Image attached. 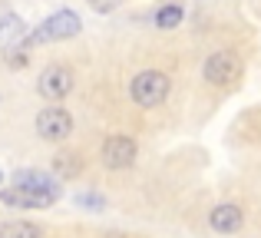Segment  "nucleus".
<instances>
[{"instance_id":"obj_1","label":"nucleus","mask_w":261,"mask_h":238,"mask_svg":"<svg viewBox=\"0 0 261 238\" xmlns=\"http://www.w3.org/2000/svg\"><path fill=\"white\" fill-rule=\"evenodd\" d=\"M129 96H133L139 106L152 110V106H159L162 99L169 96V76H166V73H159V70L136 73L133 83H129Z\"/></svg>"},{"instance_id":"obj_2","label":"nucleus","mask_w":261,"mask_h":238,"mask_svg":"<svg viewBox=\"0 0 261 238\" xmlns=\"http://www.w3.org/2000/svg\"><path fill=\"white\" fill-rule=\"evenodd\" d=\"M80 17L73 10H57L53 17H46L43 23L37 27V30L27 37V43H53V40H66V37H76L80 33Z\"/></svg>"},{"instance_id":"obj_3","label":"nucleus","mask_w":261,"mask_h":238,"mask_svg":"<svg viewBox=\"0 0 261 238\" xmlns=\"http://www.w3.org/2000/svg\"><path fill=\"white\" fill-rule=\"evenodd\" d=\"M37 133H40V139H46V142H63L66 136L73 133V116L63 106H46L37 116Z\"/></svg>"},{"instance_id":"obj_4","label":"nucleus","mask_w":261,"mask_h":238,"mask_svg":"<svg viewBox=\"0 0 261 238\" xmlns=\"http://www.w3.org/2000/svg\"><path fill=\"white\" fill-rule=\"evenodd\" d=\"M60 199V186L57 189H23V186H13L0 192V202L4 205H17V208H46Z\"/></svg>"},{"instance_id":"obj_5","label":"nucleus","mask_w":261,"mask_h":238,"mask_svg":"<svg viewBox=\"0 0 261 238\" xmlns=\"http://www.w3.org/2000/svg\"><path fill=\"white\" fill-rule=\"evenodd\" d=\"M136 152H139V146H136V139H129V136H109L106 142H102V166L106 169H129L136 162Z\"/></svg>"},{"instance_id":"obj_6","label":"nucleus","mask_w":261,"mask_h":238,"mask_svg":"<svg viewBox=\"0 0 261 238\" xmlns=\"http://www.w3.org/2000/svg\"><path fill=\"white\" fill-rule=\"evenodd\" d=\"M37 90H40V96L53 99V103L63 99V96H70L73 93V70L70 66H46V70L40 73Z\"/></svg>"},{"instance_id":"obj_7","label":"nucleus","mask_w":261,"mask_h":238,"mask_svg":"<svg viewBox=\"0 0 261 238\" xmlns=\"http://www.w3.org/2000/svg\"><path fill=\"white\" fill-rule=\"evenodd\" d=\"M238 73H242V63L231 50H218L205 60V80L208 83H231Z\"/></svg>"},{"instance_id":"obj_8","label":"nucleus","mask_w":261,"mask_h":238,"mask_svg":"<svg viewBox=\"0 0 261 238\" xmlns=\"http://www.w3.org/2000/svg\"><path fill=\"white\" fill-rule=\"evenodd\" d=\"M208 225L215 228V232H222V235H231V232H238V228L245 225V212L238 205H215L212 215H208Z\"/></svg>"},{"instance_id":"obj_9","label":"nucleus","mask_w":261,"mask_h":238,"mask_svg":"<svg viewBox=\"0 0 261 238\" xmlns=\"http://www.w3.org/2000/svg\"><path fill=\"white\" fill-rule=\"evenodd\" d=\"M13 186H23V189H57V182L50 175L37 172V169H20L13 172Z\"/></svg>"},{"instance_id":"obj_10","label":"nucleus","mask_w":261,"mask_h":238,"mask_svg":"<svg viewBox=\"0 0 261 238\" xmlns=\"http://www.w3.org/2000/svg\"><path fill=\"white\" fill-rule=\"evenodd\" d=\"M0 238H43V228L33 222H0Z\"/></svg>"},{"instance_id":"obj_11","label":"nucleus","mask_w":261,"mask_h":238,"mask_svg":"<svg viewBox=\"0 0 261 238\" xmlns=\"http://www.w3.org/2000/svg\"><path fill=\"white\" fill-rule=\"evenodd\" d=\"M182 17H185L182 7L169 4V7H162V10H155V27H162V30H175V27L182 23Z\"/></svg>"},{"instance_id":"obj_12","label":"nucleus","mask_w":261,"mask_h":238,"mask_svg":"<svg viewBox=\"0 0 261 238\" xmlns=\"http://www.w3.org/2000/svg\"><path fill=\"white\" fill-rule=\"evenodd\" d=\"M20 33H23V20H20L17 13H7V17L0 20V43H10Z\"/></svg>"},{"instance_id":"obj_13","label":"nucleus","mask_w":261,"mask_h":238,"mask_svg":"<svg viewBox=\"0 0 261 238\" xmlns=\"http://www.w3.org/2000/svg\"><path fill=\"white\" fill-rule=\"evenodd\" d=\"M57 169L63 175H76L80 172V159H76V155H70V152H63V155H57Z\"/></svg>"},{"instance_id":"obj_14","label":"nucleus","mask_w":261,"mask_h":238,"mask_svg":"<svg viewBox=\"0 0 261 238\" xmlns=\"http://www.w3.org/2000/svg\"><path fill=\"white\" fill-rule=\"evenodd\" d=\"M119 4H122V0H89V7H93L96 13H113Z\"/></svg>"},{"instance_id":"obj_15","label":"nucleus","mask_w":261,"mask_h":238,"mask_svg":"<svg viewBox=\"0 0 261 238\" xmlns=\"http://www.w3.org/2000/svg\"><path fill=\"white\" fill-rule=\"evenodd\" d=\"M76 205L80 208H102L106 202H102L99 195H76Z\"/></svg>"}]
</instances>
